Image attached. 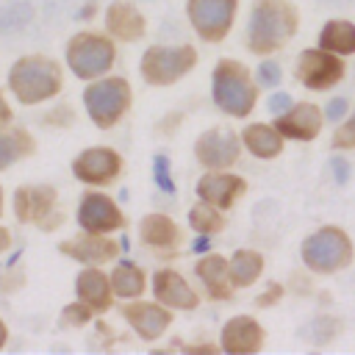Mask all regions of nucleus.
I'll return each instance as SVG.
<instances>
[{"label":"nucleus","instance_id":"f03ea898","mask_svg":"<svg viewBox=\"0 0 355 355\" xmlns=\"http://www.w3.org/2000/svg\"><path fill=\"white\" fill-rule=\"evenodd\" d=\"M352 241L341 227L324 225L319 230H313L305 241H302V261L311 272L319 275H333L338 269H347L352 263Z\"/></svg>","mask_w":355,"mask_h":355},{"label":"nucleus","instance_id":"4be33fe9","mask_svg":"<svg viewBox=\"0 0 355 355\" xmlns=\"http://www.w3.org/2000/svg\"><path fill=\"white\" fill-rule=\"evenodd\" d=\"M33 17V8L22 0H11V3H3L0 6V33H11V31H19L22 25H28Z\"/></svg>","mask_w":355,"mask_h":355},{"label":"nucleus","instance_id":"a878e982","mask_svg":"<svg viewBox=\"0 0 355 355\" xmlns=\"http://www.w3.org/2000/svg\"><path fill=\"white\" fill-rule=\"evenodd\" d=\"M141 233H144V239L150 244H161V247L169 244V241H175V236H178L175 227H172V222L166 216H147Z\"/></svg>","mask_w":355,"mask_h":355},{"label":"nucleus","instance_id":"4c0bfd02","mask_svg":"<svg viewBox=\"0 0 355 355\" xmlns=\"http://www.w3.org/2000/svg\"><path fill=\"white\" fill-rule=\"evenodd\" d=\"M6 119V105H3V100H0V122Z\"/></svg>","mask_w":355,"mask_h":355},{"label":"nucleus","instance_id":"393cba45","mask_svg":"<svg viewBox=\"0 0 355 355\" xmlns=\"http://www.w3.org/2000/svg\"><path fill=\"white\" fill-rule=\"evenodd\" d=\"M111 286L119 297H130L141 291V272L133 269V263H119V269L111 277Z\"/></svg>","mask_w":355,"mask_h":355},{"label":"nucleus","instance_id":"e433bc0d","mask_svg":"<svg viewBox=\"0 0 355 355\" xmlns=\"http://www.w3.org/2000/svg\"><path fill=\"white\" fill-rule=\"evenodd\" d=\"M208 247H211V239H208V236H200V239L194 241V247H191V250H194V252H205Z\"/></svg>","mask_w":355,"mask_h":355},{"label":"nucleus","instance_id":"5701e85b","mask_svg":"<svg viewBox=\"0 0 355 355\" xmlns=\"http://www.w3.org/2000/svg\"><path fill=\"white\" fill-rule=\"evenodd\" d=\"M108 28L119 36H133L141 31V19L130 6H114L108 11Z\"/></svg>","mask_w":355,"mask_h":355},{"label":"nucleus","instance_id":"c9c22d12","mask_svg":"<svg viewBox=\"0 0 355 355\" xmlns=\"http://www.w3.org/2000/svg\"><path fill=\"white\" fill-rule=\"evenodd\" d=\"M330 169H333V178H336L338 186H344L349 180V161L344 155H333L330 158Z\"/></svg>","mask_w":355,"mask_h":355},{"label":"nucleus","instance_id":"b1692460","mask_svg":"<svg viewBox=\"0 0 355 355\" xmlns=\"http://www.w3.org/2000/svg\"><path fill=\"white\" fill-rule=\"evenodd\" d=\"M336 333H338V319H333V316H327V313L311 319V322L302 327V336H305L311 344H327V341L336 338Z\"/></svg>","mask_w":355,"mask_h":355},{"label":"nucleus","instance_id":"f257e3e1","mask_svg":"<svg viewBox=\"0 0 355 355\" xmlns=\"http://www.w3.org/2000/svg\"><path fill=\"white\" fill-rule=\"evenodd\" d=\"M294 31H297V11L286 0H258L247 25L250 50L255 53L277 50L286 39L294 36Z\"/></svg>","mask_w":355,"mask_h":355},{"label":"nucleus","instance_id":"aec40b11","mask_svg":"<svg viewBox=\"0 0 355 355\" xmlns=\"http://www.w3.org/2000/svg\"><path fill=\"white\" fill-rule=\"evenodd\" d=\"M128 319L133 322V327H136L144 338L158 336V333L166 327V322H169V316H166L164 311L153 308V305H136V308H128Z\"/></svg>","mask_w":355,"mask_h":355},{"label":"nucleus","instance_id":"6ab92c4d","mask_svg":"<svg viewBox=\"0 0 355 355\" xmlns=\"http://www.w3.org/2000/svg\"><path fill=\"white\" fill-rule=\"evenodd\" d=\"M261 266H263V258L252 250H239L230 261V280L233 286H250L258 275H261Z\"/></svg>","mask_w":355,"mask_h":355},{"label":"nucleus","instance_id":"c85d7f7f","mask_svg":"<svg viewBox=\"0 0 355 355\" xmlns=\"http://www.w3.org/2000/svg\"><path fill=\"white\" fill-rule=\"evenodd\" d=\"M330 144H333V150H355V108H352L349 119L336 128Z\"/></svg>","mask_w":355,"mask_h":355},{"label":"nucleus","instance_id":"423d86ee","mask_svg":"<svg viewBox=\"0 0 355 355\" xmlns=\"http://www.w3.org/2000/svg\"><path fill=\"white\" fill-rule=\"evenodd\" d=\"M114 61V47L97 36H80L69 47V67L80 78L103 75Z\"/></svg>","mask_w":355,"mask_h":355},{"label":"nucleus","instance_id":"f704fd0d","mask_svg":"<svg viewBox=\"0 0 355 355\" xmlns=\"http://www.w3.org/2000/svg\"><path fill=\"white\" fill-rule=\"evenodd\" d=\"M294 105V100H291V94H286V92H275L269 100H266V108L277 116V114H283V111H288Z\"/></svg>","mask_w":355,"mask_h":355},{"label":"nucleus","instance_id":"39448f33","mask_svg":"<svg viewBox=\"0 0 355 355\" xmlns=\"http://www.w3.org/2000/svg\"><path fill=\"white\" fill-rule=\"evenodd\" d=\"M11 86L22 103H36L50 97L58 89V72L50 61L42 58H25L11 72Z\"/></svg>","mask_w":355,"mask_h":355},{"label":"nucleus","instance_id":"bb28decb","mask_svg":"<svg viewBox=\"0 0 355 355\" xmlns=\"http://www.w3.org/2000/svg\"><path fill=\"white\" fill-rule=\"evenodd\" d=\"M191 225L197 230H202V233H211V230L222 227V216L216 214V208L211 202H205V205H200V208L191 211Z\"/></svg>","mask_w":355,"mask_h":355},{"label":"nucleus","instance_id":"ddd939ff","mask_svg":"<svg viewBox=\"0 0 355 355\" xmlns=\"http://www.w3.org/2000/svg\"><path fill=\"white\" fill-rule=\"evenodd\" d=\"M78 219L86 230L92 233H100V230H111L119 225V214L116 208L111 205L108 197H100V194H89L83 197V205L78 211Z\"/></svg>","mask_w":355,"mask_h":355},{"label":"nucleus","instance_id":"9b49d317","mask_svg":"<svg viewBox=\"0 0 355 355\" xmlns=\"http://www.w3.org/2000/svg\"><path fill=\"white\" fill-rule=\"evenodd\" d=\"M239 155V141L230 130H208L197 141V158L205 166H227Z\"/></svg>","mask_w":355,"mask_h":355},{"label":"nucleus","instance_id":"c756f323","mask_svg":"<svg viewBox=\"0 0 355 355\" xmlns=\"http://www.w3.org/2000/svg\"><path fill=\"white\" fill-rule=\"evenodd\" d=\"M86 244H89V247H72L69 252L78 255L80 261H89V263H94V261H105V258L111 255L108 241H86Z\"/></svg>","mask_w":355,"mask_h":355},{"label":"nucleus","instance_id":"473e14b6","mask_svg":"<svg viewBox=\"0 0 355 355\" xmlns=\"http://www.w3.org/2000/svg\"><path fill=\"white\" fill-rule=\"evenodd\" d=\"M153 169H155V183L164 189V191H175V183L169 180V161H166V155H155V161H153Z\"/></svg>","mask_w":355,"mask_h":355},{"label":"nucleus","instance_id":"f8f14e48","mask_svg":"<svg viewBox=\"0 0 355 355\" xmlns=\"http://www.w3.org/2000/svg\"><path fill=\"white\" fill-rule=\"evenodd\" d=\"M261 341H263L261 324L252 322L250 316H236L222 330V347L227 352H255Z\"/></svg>","mask_w":355,"mask_h":355},{"label":"nucleus","instance_id":"6e6552de","mask_svg":"<svg viewBox=\"0 0 355 355\" xmlns=\"http://www.w3.org/2000/svg\"><path fill=\"white\" fill-rule=\"evenodd\" d=\"M233 11H236V0H191L189 6L194 28L205 39L225 36L233 22Z\"/></svg>","mask_w":355,"mask_h":355},{"label":"nucleus","instance_id":"20e7f679","mask_svg":"<svg viewBox=\"0 0 355 355\" xmlns=\"http://www.w3.org/2000/svg\"><path fill=\"white\" fill-rule=\"evenodd\" d=\"M297 78L311 92L333 89L344 78V61H341V55H336L330 50H322V47L302 50L300 58H297Z\"/></svg>","mask_w":355,"mask_h":355},{"label":"nucleus","instance_id":"ea45409f","mask_svg":"<svg viewBox=\"0 0 355 355\" xmlns=\"http://www.w3.org/2000/svg\"><path fill=\"white\" fill-rule=\"evenodd\" d=\"M3 336H6V327H3V322H0V344H3Z\"/></svg>","mask_w":355,"mask_h":355},{"label":"nucleus","instance_id":"7ed1b4c3","mask_svg":"<svg viewBox=\"0 0 355 355\" xmlns=\"http://www.w3.org/2000/svg\"><path fill=\"white\" fill-rule=\"evenodd\" d=\"M214 100L222 111L233 116H244L255 105V89L244 72L241 64L222 61L219 69L214 72Z\"/></svg>","mask_w":355,"mask_h":355},{"label":"nucleus","instance_id":"2f4dec72","mask_svg":"<svg viewBox=\"0 0 355 355\" xmlns=\"http://www.w3.org/2000/svg\"><path fill=\"white\" fill-rule=\"evenodd\" d=\"M280 78H283V72H280V67L275 64V61H263V64H258V83L261 86H277L280 83Z\"/></svg>","mask_w":355,"mask_h":355},{"label":"nucleus","instance_id":"a211bd4d","mask_svg":"<svg viewBox=\"0 0 355 355\" xmlns=\"http://www.w3.org/2000/svg\"><path fill=\"white\" fill-rule=\"evenodd\" d=\"M155 294L166 302V305H186L191 308L197 302L194 291L183 283V277H178L175 272H158L155 275Z\"/></svg>","mask_w":355,"mask_h":355},{"label":"nucleus","instance_id":"58836bf2","mask_svg":"<svg viewBox=\"0 0 355 355\" xmlns=\"http://www.w3.org/2000/svg\"><path fill=\"white\" fill-rule=\"evenodd\" d=\"M3 247H6V233L0 230V250H3Z\"/></svg>","mask_w":355,"mask_h":355},{"label":"nucleus","instance_id":"1a4fd4ad","mask_svg":"<svg viewBox=\"0 0 355 355\" xmlns=\"http://www.w3.org/2000/svg\"><path fill=\"white\" fill-rule=\"evenodd\" d=\"M322 122H324L322 108H316L313 103H300V105H291L288 111L277 114L275 128H277L280 136L300 139V141H311V139L319 136Z\"/></svg>","mask_w":355,"mask_h":355},{"label":"nucleus","instance_id":"412c9836","mask_svg":"<svg viewBox=\"0 0 355 355\" xmlns=\"http://www.w3.org/2000/svg\"><path fill=\"white\" fill-rule=\"evenodd\" d=\"M78 294L89 305H105V300H108V280L100 272L89 269V272H83L78 277Z\"/></svg>","mask_w":355,"mask_h":355},{"label":"nucleus","instance_id":"9d476101","mask_svg":"<svg viewBox=\"0 0 355 355\" xmlns=\"http://www.w3.org/2000/svg\"><path fill=\"white\" fill-rule=\"evenodd\" d=\"M194 61V53L189 47H158L144 55V75L155 83H169L178 75H183Z\"/></svg>","mask_w":355,"mask_h":355},{"label":"nucleus","instance_id":"7c9ffc66","mask_svg":"<svg viewBox=\"0 0 355 355\" xmlns=\"http://www.w3.org/2000/svg\"><path fill=\"white\" fill-rule=\"evenodd\" d=\"M19 150H22L19 136L0 133V169H3V166H8L11 161H17V158H19Z\"/></svg>","mask_w":355,"mask_h":355},{"label":"nucleus","instance_id":"2eb2a0df","mask_svg":"<svg viewBox=\"0 0 355 355\" xmlns=\"http://www.w3.org/2000/svg\"><path fill=\"white\" fill-rule=\"evenodd\" d=\"M319 47L330 50L336 55H352L355 53V25L349 19H330L319 31Z\"/></svg>","mask_w":355,"mask_h":355},{"label":"nucleus","instance_id":"f3484780","mask_svg":"<svg viewBox=\"0 0 355 355\" xmlns=\"http://www.w3.org/2000/svg\"><path fill=\"white\" fill-rule=\"evenodd\" d=\"M244 147L258 158H275L283 150V136L269 125H250L244 130Z\"/></svg>","mask_w":355,"mask_h":355},{"label":"nucleus","instance_id":"cd10ccee","mask_svg":"<svg viewBox=\"0 0 355 355\" xmlns=\"http://www.w3.org/2000/svg\"><path fill=\"white\" fill-rule=\"evenodd\" d=\"M200 277L211 286V288H219L222 286V277H225V272H227V263L222 261V258H208V261H202L200 263Z\"/></svg>","mask_w":355,"mask_h":355},{"label":"nucleus","instance_id":"72a5a7b5","mask_svg":"<svg viewBox=\"0 0 355 355\" xmlns=\"http://www.w3.org/2000/svg\"><path fill=\"white\" fill-rule=\"evenodd\" d=\"M347 111H349L347 97H333V100L324 105V119H327V122H341V119L347 116Z\"/></svg>","mask_w":355,"mask_h":355},{"label":"nucleus","instance_id":"dca6fc26","mask_svg":"<svg viewBox=\"0 0 355 355\" xmlns=\"http://www.w3.org/2000/svg\"><path fill=\"white\" fill-rule=\"evenodd\" d=\"M116 166H119V161L111 150H89L75 161V175L83 180L100 183V180L111 178L116 172Z\"/></svg>","mask_w":355,"mask_h":355},{"label":"nucleus","instance_id":"0eeeda50","mask_svg":"<svg viewBox=\"0 0 355 355\" xmlns=\"http://www.w3.org/2000/svg\"><path fill=\"white\" fill-rule=\"evenodd\" d=\"M128 103V86L122 80H103L86 92V108L97 125H111Z\"/></svg>","mask_w":355,"mask_h":355},{"label":"nucleus","instance_id":"4468645a","mask_svg":"<svg viewBox=\"0 0 355 355\" xmlns=\"http://www.w3.org/2000/svg\"><path fill=\"white\" fill-rule=\"evenodd\" d=\"M239 191H244V180L236 178V175H205V178L197 183V194H200L205 202L222 205V208H227Z\"/></svg>","mask_w":355,"mask_h":355}]
</instances>
